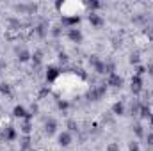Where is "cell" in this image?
Here are the masks:
<instances>
[{
    "instance_id": "1",
    "label": "cell",
    "mask_w": 153,
    "mask_h": 151,
    "mask_svg": "<svg viewBox=\"0 0 153 151\" xmlns=\"http://www.w3.org/2000/svg\"><path fill=\"white\" fill-rule=\"evenodd\" d=\"M105 93H107V85H105V84L93 85V87H91V91H89V100L98 101V100H102V98L105 96Z\"/></svg>"
},
{
    "instance_id": "2",
    "label": "cell",
    "mask_w": 153,
    "mask_h": 151,
    "mask_svg": "<svg viewBox=\"0 0 153 151\" xmlns=\"http://www.w3.org/2000/svg\"><path fill=\"white\" fill-rule=\"evenodd\" d=\"M66 36H68V39L71 41V43H82V39H84V34H82V30L80 29H68L66 30Z\"/></svg>"
},
{
    "instance_id": "3",
    "label": "cell",
    "mask_w": 153,
    "mask_h": 151,
    "mask_svg": "<svg viewBox=\"0 0 153 151\" xmlns=\"http://www.w3.org/2000/svg\"><path fill=\"white\" fill-rule=\"evenodd\" d=\"M123 84H125L123 76H119L117 73H114V75H109V76H107V85H111V87L121 89V87H123Z\"/></svg>"
},
{
    "instance_id": "4",
    "label": "cell",
    "mask_w": 153,
    "mask_h": 151,
    "mask_svg": "<svg viewBox=\"0 0 153 151\" xmlns=\"http://www.w3.org/2000/svg\"><path fill=\"white\" fill-rule=\"evenodd\" d=\"M87 20H89V23L94 27V29H100L105 21H103V18L100 16V14H96V13H89L87 14Z\"/></svg>"
},
{
    "instance_id": "5",
    "label": "cell",
    "mask_w": 153,
    "mask_h": 151,
    "mask_svg": "<svg viewBox=\"0 0 153 151\" xmlns=\"http://www.w3.org/2000/svg\"><path fill=\"white\" fill-rule=\"evenodd\" d=\"M71 142H73V135H71L68 130H64V132H61V133H59V144H61L62 148L70 146Z\"/></svg>"
},
{
    "instance_id": "6",
    "label": "cell",
    "mask_w": 153,
    "mask_h": 151,
    "mask_svg": "<svg viewBox=\"0 0 153 151\" xmlns=\"http://www.w3.org/2000/svg\"><path fill=\"white\" fill-rule=\"evenodd\" d=\"M2 137H4L5 142H13V141L16 139V130H14V126H5L4 132H2Z\"/></svg>"
},
{
    "instance_id": "7",
    "label": "cell",
    "mask_w": 153,
    "mask_h": 151,
    "mask_svg": "<svg viewBox=\"0 0 153 151\" xmlns=\"http://www.w3.org/2000/svg\"><path fill=\"white\" fill-rule=\"evenodd\" d=\"M45 132H46L48 135H53V133L57 132V121H55L53 117H48V119L45 121Z\"/></svg>"
},
{
    "instance_id": "8",
    "label": "cell",
    "mask_w": 153,
    "mask_h": 151,
    "mask_svg": "<svg viewBox=\"0 0 153 151\" xmlns=\"http://www.w3.org/2000/svg\"><path fill=\"white\" fill-rule=\"evenodd\" d=\"M59 76H61V70H59V68L48 66V70H46V80H48V82H55Z\"/></svg>"
},
{
    "instance_id": "9",
    "label": "cell",
    "mask_w": 153,
    "mask_h": 151,
    "mask_svg": "<svg viewBox=\"0 0 153 151\" xmlns=\"http://www.w3.org/2000/svg\"><path fill=\"white\" fill-rule=\"evenodd\" d=\"M130 84H132V91H134L135 94L143 91V78H141V76L134 75L132 76V80H130Z\"/></svg>"
},
{
    "instance_id": "10",
    "label": "cell",
    "mask_w": 153,
    "mask_h": 151,
    "mask_svg": "<svg viewBox=\"0 0 153 151\" xmlns=\"http://www.w3.org/2000/svg\"><path fill=\"white\" fill-rule=\"evenodd\" d=\"M30 148H32V139L29 135H23L20 139V151H29Z\"/></svg>"
},
{
    "instance_id": "11",
    "label": "cell",
    "mask_w": 153,
    "mask_h": 151,
    "mask_svg": "<svg viewBox=\"0 0 153 151\" xmlns=\"http://www.w3.org/2000/svg\"><path fill=\"white\" fill-rule=\"evenodd\" d=\"M30 59H32V55H30L29 50H25V48L18 50V61H20V62H29Z\"/></svg>"
},
{
    "instance_id": "12",
    "label": "cell",
    "mask_w": 153,
    "mask_h": 151,
    "mask_svg": "<svg viewBox=\"0 0 153 151\" xmlns=\"http://www.w3.org/2000/svg\"><path fill=\"white\" fill-rule=\"evenodd\" d=\"M20 130H22L23 135H29V133L32 132V123H30V119H23V123L20 124Z\"/></svg>"
},
{
    "instance_id": "13",
    "label": "cell",
    "mask_w": 153,
    "mask_h": 151,
    "mask_svg": "<svg viewBox=\"0 0 153 151\" xmlns=\"http://www.w3.org/2000/svg\"><path fill=\"white\" fill-rule=\"evenodd\" d=\"M34 34L39 36V38H46L48 36V27L46 25H36L34 27Z\"/></svg>"
},
{
    "instance_id": "14",
    "label": "cell",
    "mask_w": 153,
    "mask_h": 151,
    "mask_svg": "<svg viewBox=\"0 0 153 151\" xmlns=\"http://www.w3.org/2000/svg\"><path fill=\"white\" fill-rule=\"evenodd\" d=\"M139 114H141V117H143V119H150V115H152V109H150L146 103H143V105H141V110H139Z\"/></svg>"
},
{
    "instance_id": "15",
    "label": "cell",
    "mask_w": 153,
    "mask_h": 151,
    "mask_svg": "<svg viewBox=\"0 0 153 151\" xmlns=\"http://www.w3.org/2000/svg\"><path fill=\"white\" fill-rule=\"evenodd\" d=\"M112 112H114L116 115H123V114H125V103H121V101L114 103V105H112Z\"/></svg>"
},
{
    "instance_id": "16",
    "label": "cell",
    "mask_w": 153,
    "mask_h": 151,
    "mask_svg": "<svg viewBox=\"0 0 153 151\" xmlns=\"http://www.w3.org/2000/svg\"><path fill=\"white\" fill-rule=\"evenodd\" d=\"M84 7H87V9H89V13H94L96 9H100V7H102V4H100V2H96V0H91V2H87V4H84Z\"/></svg>"
},
{
    "instance_id": "17",
    "label": "cell",
    "mask_w": 153,
    "mask_h": 151,
    "mask_svg": "<svg viewBox=\"0 0 153 151\" xmlns=\"http://www.w3.org/2000/svg\"><path fill=\"white\" fill-rule=\"evenodd\" d=\"M0 93H2L4 96H11V85H9L7 82H2V84H0Z\"/></svg>"
},
{
    "instance_id": "18",
    "label": "cell",
    "mask_w": 153,
    "mask_h": 151,
    "mask_svg": "<svg viewBox=\"0 0 153 151\" xmlns=\"http://www.w3.org/2000/svg\"><path fill=\"white\" fill-rule=\"evenodd\" d=\"M66 126H68V132L71 133V132H76L78 130V123H75L73 119H70L68 123H66Z\"/></svg>"
},
{
    "instance_id": "19",
    "label": "cell",
    "mask_w": 153,
    "mask_h": 151,
    "mask_svg": "<svg viewBox=\"0 0 153 151\" xmlns=\"http://www.w3.org/2000/svg\"><path fill=\"white\" fill-rule=\"evenodd\" d=\"M132 130H134V133H135L137 137H144V130H143V126H141L139 123H137V124H134V128H132Z\"/></svg>"
},
{
    "instance_id": "20",
    "label": "cell",
    "mask_w": 153,
    "mask_h": 151,
    "mask_svg": "<svg viewBox=\"0 0 153 151\" xmlns=\"http://www.w3.org/2000/svg\"><path fill=\"white\" fill-rule=\"evenodd\" d=\"M50 34H52L53 38H59V36L62 34V27H52V29H50Z\"/></svg>"
},
{
    "instance_id": "21",
    "label": "cell",
    "mask_w": 153,
    "mask_h": 151,
    "mask_svg": "<svg viewBox=\"0 0 153 151\" xmlns=\"http://www.w3.org/2000/svg\"><path fill=\"white\" fill-rule=\"evenodd\" d=\"M100 61H102V59H100L98 55H91V57H89V64H91V68H94Z\"/></svg>"
},
{
    "instance_id": "22",
    "label": "cell",
    "mask_w": 153,
    "mask_h": 151,
    "mask_svg": "<svg viewBox=\"0 0 153 151\" xmlns=\"http://www.w3.org/2000/svg\"><path fill=\"white\" fill-rule=\"evenodd\" d=\"M68 61H70V55L68 53H59V62L61 64H66Z\"/></svg>"
},
{
    "instance_id": "23",
    "label": "cell",
    "mask_w": 153,
    "mask_h": 151,
    "mask_svg": "<svg viewBox=\"0 0 153 151\" xmlns=\"http://www.w3.org/2000/svg\"><path fill=\"white\" fill-rule=\"evenodd\" d=\"M139 61H141V55L139 53H132L130 55V62L132 64H139Z\"/></svg>"
},
{
    "instance_id": "24",
    "label": "cell",
    "mask_w": 153,
    "mask_h": 151,
    "mask_svg": "<svg viewBox=\"0 0 153 151\" xmlns=\"http://www.w3.org/2000/svg\"><path fill=\"white\" fill-rule=\"evenodd\" d=\"M144 73H146V68H144V66H137V68H135V75L137 76H143Z\"/></svg>"
},
{
    "instance_id": "25",
    "label": "cell",
    "mask_w": 153,
    "mask_h": 151,
    "mask_svg": "<svg viewBox=\"0 0 153 151\" xmlns=\"http://www.w3.org/2000/svg\"><path fill=\"white\" fill-rule=\"evenodd\" d=\"M146 142H148V146L153 148V132H148L146 133Z\"/></svg>"
},
{
    "instance_id": "26",
    "label": "cell",
    "mask_w": 153,
    "mask_h": 151,
    "mask_svg": "<svg viewBox=\"0 0 153 151\" xmlns=\"http://www.w3.org/2000/svg\"><path fill=\"white\" fill-rule=\"evenodd\" d=\"M107 151H119V146H117L116 142H111V144L107 146Z\"/></svg>"
},
{
    "instance_id": "27",
    "label": "cell",
    "mask_w": 153,
    "mask_h": 151,
    "mask_svg": "<svg viewBox=\"0 0 153 151\" xmlns=\"http://www.w3.org/2000/svg\"><path fill=\"white\" fill-rule=\"evenodd\" d=\"M128 151H139V144L134 141V142H130V146H128Z\"/></svg>"
},
{
    "instance_id": "28",
    "label": "cell",
    "mask_w": 153,
    "mask_h": 151,
    "mask_svg": "<svg viewBox=\"0 0 153 151\" xmlns=\"http://www.w3.org/2000/svg\"><path fill=\"white\" fill-rule=\"evenodd\" d=\"M57 107H59L61 110H66V109H68V101H59V103H57Z\"/></svg>"
},
{
    "instance_id": "29",
    "label": "cell",
    "mask_w": 153,
    "mask_h": 151,
    "mask_svg": "<svg viewBox=\"0 0 153 151\" xmlns=\"http://www.w3.org/2000/svg\"><path fill=\"white\" fill-rule=\"evenodd\" d=\"M148 73H150V76H153V64L148 66Z\"/></svg>"
},
{
    "instance_id": "30",
    "label": "cell",
    "mask_w": 153,
    "mask_h": 151,
    "mask_svg": "<svg viewBox=\"0 0 153 151\" xmlns=\"http://www.w3.org/2000/svg\"><path fill=\"white\" fill-rule=\"evenodd\" d=\"M150 124L153 126V112H152V115H150Z\"/></svg>"
},
{
    "instance_id": "31",
    "label": "cell",
    "mask_w": 153,
    "mask_h": 151,
    "mask_svg": "<svg viewBox=\"0 0 153 151\" xmlns=\"http://www.w3.org/2000/svg\"><path fill=\"white\" fill-rule=\"evenodd\" d=\"M152 94H153V91H152Z\"/></svg>"
}]
</instances>
